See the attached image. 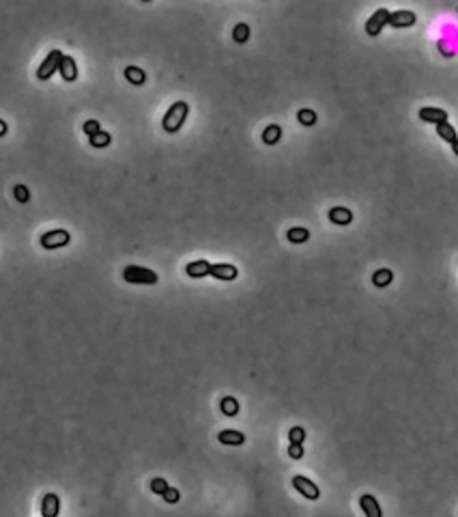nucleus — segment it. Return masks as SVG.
Segmentation results:
<instances>
[{
  "mask_svg": "<svg viewBox=\"0 0 458 517\" xmlns=\"http://www.w3.org/2000/svg\"><path fill=\"white\" fill-rule=\"evenodd\" d=\"M187 115H189V104H187V102H177V104H172L170 108H168L166 117H164V129H166L168 134L179 132V129L183 127V123H185Z\"/></svg>",
  "mask_w": 458,
  "mask_h": 517,
  "instance_id": "nucleus-1",
  "label": "nucleus"
},
{
  "mask_svg": "<svg viewBox=\"0 0 458 517\" xmlns=\"http://www.w3.org/2000/svg\"><path fill=\"white\" fill-rule=\"evenodd\" d=\"M123 278L132 285H155L159 280L155 272H151L147 268H138V265H129V268H125Z\"/></svg>",
  "mask_w": 458,
  "mask_h": 517,
  "instance_id": "nucleus-2",
  "label": "nucleus"
},
{
  "mask_svg": "<svg viewBox=\"0 0 458 517\" xmlns=\"http://www.w3.org/2000/svg\"><path fill=\"white\" fill-rule=\"evenodd\" d=\"M63 52L60 50H52L48 56H45V60L39 65V69H37V78L39 80H50L52 75H54V71H58L60 69V60H63Z\"/></svg>",
  "mask_w": 458,
  "mask_h": 517,
  "instance_id": "nucleus-3",
  "label": "nucleus"
},
{
  "mask_svg": "<svg viewBox=\"0 0 458 517\" xmlns=\"http://www.w3.org/2000/svg\"><path fill=\"white\" fill-rule=\"evenodd\" d=\"M71 241V235L67 233L65 229H56V231H50L41 235V246L45 250H56V248H63Z\"/></svg>",
  "mask_w": 458,
  "mask_h": 517,
  "instance_id": "nucleus-4",
  "label": "nucleus"
},
{
  "mask_svg": "<svg viewBox=\"0 0 458 517\" xmlns=\"http://www.w3.org/2000/svg\"><path fill=\"white\" fill-rule=\"evenodd\" d=\"M389 13L387 9H379V11H375L372 13V18L366 22V33H368L370 37H377L381 30H383V26L385 24H389Z\"/></svg>",
  "mask_w": 458,
  "mask_h": 517,
  "instance_id": "nucleus-5",
  "label": "nucleus"
},
{
  "mask_svg": "<svg viewBox=\"0 0 458 517\" xmlns=\"http://www.w3.org/2000/svg\"><path fill=\"white\" fill-rule=\"evenodd\" d=\"M293 487L308 500H318V496H320V489L316 487V483H312L310 478H305V476H293Z\"/></svg>",
  "mask_w": 458,
  "mask_h": 517,
  "instance_id": "nucleus-6",
  "label": "nucleus"
},
{
  "mask_svg": "<svg viewBox=\"0 0 458 517\" xmlns=\"http://www.w3.org/2000/svg\"><path fill=\"white\" fill-rule=\"evenodd\" d=\"M415 13L413 11H394L389 15V26L394 28H407V26H413L415 24Z\"/></svg>",
  "mask_w": 458,
  "mask_h": 517,
  "instance_id": "nucleus-7",
  "label": "nucleus"
},
{
  "mask_svg": "<svg viewBox=\"0 0 458 517\" xmlns=\"http://www.w3.org/2000/svg\"><path fill=\"white\" fill-rule=\"evenodd\" d=\"M60 511V500L56 493H45L41 500V515L43 517H58Z\"/></svg>",
  "mask_w": 458,
  "mask_h": 517,
  "instance_id": "nucleus-8",
  "label": "nucleus"
},
{
  "mask_svg": "<svg viewBox=\"0 0 458 517\" xmlns=\"http://www.w3.org/2000/svg\"><path fill=\"white\" fill-rule=\"evenodd\" d=\"M419 119L426 121V123L441 125V123H447V112L441 108H422L419 110Z\"/></svg>",
  "mask_w": 458,
  "mask_h": 517,
  "instance_id": "nucleus-9",
  "label": "nucleus"
},
{
  "mask_svg": "<svg viewBox=\"0 0 458 517\" xmlns=\"http://www.w3.org/2000/svg\"><path fill=\"white\" fill-rule=\"evenodd\" d=\"M209 276L217 278V280H235L237 278V268L231 263H217L211 268V274Z\"/></svg>",
  "mask_w": 458,
  "mask_h": 517,
  "instance_id": "nucleus-10",
  "label": "nucleus"
},
{
  "mask_svg": "<svg viewBox=\"0 0 458 517\" xmlns=\"http://www.w3.org/2000/svg\"><path fill=\"white\" fill-rule=\"evenodd\" d=\"M360 504H362V511L366 513V517H383L377 498L370 496V493H364V496L360 498Z\"/></svg>",
  "mask_w": 458,
  "mask_h": 517,
  "instance_id": "nucleus-11",
  "label": "nucleus"
},
{
  "mask_svg": "<svg viewBox=\"0 0 458 517\" xmlns=\"http://www.w3.org/2000/svg\"><path fill=\"white\" fill-rule=\"evenodd\" d=\"M211 268H213V265H211L209 261H204V258H200V261L189 263L185 272H187V276H189V278H202V276H207V274H211Z\"/></svg>",
  "mask_w": 458,
  "mask_h": 517,
  "instance_id": "nucleus-12",
  "label": "nucleus"
},
{
  "mask_svg": "<svg viewBox=\"0 0 458 517\" xmlns=\"http://www.w3.org/2000/svg\"><path fill=\"white\" fill-rule=\"evenodd\" d=\"M217 440L222 444H228V446H241L246 442V436H243L241 431H235V429H226V431H219Z\"/></svg>",
  "mask_w": 458,
  "mask_h": 517,
  "instance_id": "nucleus-13",
  "label": "nucleus"
},
{
  "mask_svg": "<svg viewBox=\"0 0 458 517\" xmlns=\"http://www.w3.org/2000/svg\"><path fill=\"white\" fill-rule=\"evenodd\" d=\"M329 220L333 224L347 226V224H351V220H353V211L347 207H333V209H329Z\"/></svg>",
  "mask_w": 458,
  "mask_h": 517,
  "instance_id": "nucleus-14",
  "label": "nucleus"
},
{
  "mask_svg": "<svg viewBox=\"0 0 458 517\" xmlns=\"http://www.w3.org/2000/svg\"><path fill=\"white\" fill-rule=\"evenodd\" d=\"M60 75L67 80V82H73L75 78H78V69H75V60L71 58V56H63V60H60Z\"/></svg>",
  "mask_w": 458,
  "mask_h": 517,
  "instance_id": "nucleus-15",
  "label": "nucleus"
},
{
  "mask_svg": "<svg viewBox=\"0 0 458 517\" xmlns=\"http://www.w3.org/2000/svg\"><path fill=\"white\" fill-rule=\"evenodd\" d=\"M125 78H127V82H132V84H144V80H147V73H144L140 67L129 65L127 69H125Z\"/></svg>",
  "mask_w": 458,
  "mask_h": 517,
  "instance_id": "nucleus-16",
  "label": "nucleus"
},
{
  "mask_svg": "<svg viewBox=\"0 0 458 517\" xmlns=\"http://www.w3.org/2000/svg\"><path fill=\"white\" fill-rule=\"evenodd\" d=\"M308 239H310V231L303 229V226H293L288 231V241H293V244H303Z\"/></svg>",
  "mask_w": 458,
  "mask_h": 517,
  "instance_id": "nucleus-17",
  "label": "nucleus"
},
{
  "mask_svg": "<svg viewBox=\"0 0 458 517\" xmlns=\"http://www.w3.org/2000/svg\"><path fill=\"white\" fill-rule=\"evenodd\" d=\"M394 280V274H392V270H377L375 272V276H372V283H375L377 287H387L389 283Z\"/></svg>",
  "mask_w": 458,
  "mask_h": 517,
  "instance_id": "nucleus-18",
  "label": "nucleus"
},
{
  "mask_svg": "<svg viewBox=\"0 0 458 517\" xmlns=\"http://www.w3.org/2000/svg\"><path fill=\"white\" fill-rule=\"evenodd\" d=\"M437 134L441 136L443 140H447V142H456L458 140V136H456V129L449 125V123H441V125H437Z\"/></svg>",
  "mask_w": 458,
  "mask_h": 517,
  "instance_id": "nucleus-19",
  "label": "nucleus"
},
{
  "mask_svg": "<svg viewBox=\"0 0 458 517\" xmlns=\"http://www.w3.org/2000/svg\"><path fill=\"white\" fill-rule=\"evenodd\" d=\"M280 136H282V127L280 125H269L263 132V140L267 142V144H276L278 140H280Z\"/></svg>",
  "mask_w": 458,
  "mask_h": 517,
  "instance_id": "nucleus-20",
  "label": "nucleus"
},
{
  "mask_svg": "<svg viewBox=\"0 0 458 517\" xmlns=\"http://www.w3.org/2000/svg\"><path fill=\"white\" fill-rule=\"evenodd\" d=\"M233 39L237 43H246L250 39V26L248 24H237L233 30Z\"/></svg>",
  "mask_w": 458,
  "mask_h": 517,
  "instance_id": "nucleus-21",
  "label": "nucleus"
},
{
  "mask_svg": "<svg viewBox=\"0 0 458 517\" xmlns=\"http://www.w3.org/2000/svg\"><path fill=\"white\" fill-rule=\"evenodd\" d=\"M222 412H224L226 416H237V412H239V403H237L235 397H224V401H222Z\"/></svg>",
  "mask_w": 458,
  "mask_h": 517,
  "instance_id": "nucleus-22",
  "label": "nucleus"
},
{
  "mask_svg": "<svg viewBox=\"0 0 458 517\" xmlns=\"http://www.w3.org/2000/svg\"><path fill=\"white\" fill-rule=\"evenodd\" d=\"M297 119H299V123L301 125H314L316 123V112L314 110H308V108H303V110H299V115H297Z\"/></svg>",
  "mask_w": 458,
  "mask_h": 517,
  "instance_id": "nucleus-23",
  "label": "nucleus"
},
{
  "mask_svg": "<svg viewBox=\"0 0 458 517\" xmlns=\"http://www.w3.org/2000/svg\"><path fill=\"white\" fill-rule=\"evenodd\" d=\"M90 140V144H93V147H97V149H101V147H108L110 144V134H105V132H99L97 136H93V138H88Z\"/></svg>",
  "mask_w": 458,
  "mask_h": 517,
  "instance_id": "nucleus-24",
  "label": "nucleus"
},
{
  "mask_svg": "<svg viewBox=\"0 0 458 517\" xmlns=\"http://www.w3.org/2000/svg\"><path fill=\"white\" fill-rule=\"evenodd\" d=\"M151 489H153V493L164 496V493L170 489V485H168V481H164V478H153V481H151Z\"/></svg>",
  "mask_w": 458,
  "mask_h": 517,
  "instance_id": "nucleus-25",
  "label": "nucleus"
},
{
  "mask_svg": "<svg viewBox=\"0 0 458 517\" xmlns=\"http://www.w3.org/2000/svg\"><path fill=\"white\" fill-rule=\"evenodd\" d=\"M288 440H291V444H303L305 431L301 427H293L291 431H288Z\"/></svg>",
  "mask_w": 458,
  "mask_h": 517,
  "instance_id": "nucleus-26",
  "label": "nucleus"
},
{
  "mask_svg": "<svg viewBox=\"0 0 458 517\" xmlns=\"http://www.w3.org/2000/svg\"><path fill=\"white\" fill-rule=\"evenodd\" d=\"M84 132L88 134V138L97 136L99 132H101V127H99V121H86V123H84Z\"/></svg>",
  "mask_w": 458,
  "mask_h": 517,
  "instance_id": "nucleus-27",
  "label": "nucleus"
},
{
  "mask_svg": "<svg viewBox=\"0 0 458 517\" xmlns=\"http://www.w3.org/2000/svg\"><path fill=\"white\" fill-rule=\"evenodd\" d=\"M179 498H181V493H179V489H174V487H170V489L164 493V500H166L168 504H177Z\"/></svg>",
  "mask_w": 458,
  "mask_h": 517,
  "instance_id": "nucleus-28",
  "label": "nucleus"
},
{
  "mask_svg": "<svg viewBox=\"0 0 458 517\" xmlns=\"http://www.w3.org/2000/svg\"><path fill=\"white\" fill-rule=\"evenodd\" d=\"M28 188L26 186H15V199H18L20 203H26L28 201Z\"/></svg>",
  "mask_w": 458,
  "mask_h": 517,
  "instance_id": "nucleus-29",
  "label": "nucleus"
},
{
  "mask_svg": "<svg viewBox=\"0 0 458 517\" xmlns=\"http://www.w3.org/2000/svg\"><path fill=\"white\" fill-rule=\"evenodd\" d=\"M288 455H291L293 459H301V457H303V448H301V444H291V446H288Z\"/></svg>",
  "mask_w": 458,
  "mask_h": 517,
  "instance_id": "nucleus-30",
  "label": "nucleus"
},
{
  "mask_svg": "<svg viewBox=\"0 0 458 517\" xmlns=\"http://www.w3.org/2000/svg\"><path fill=\"white\" fill-rule=\"evenodd\" d=\"M452 149H454V153H456V155H458V140H456V142H454V144H452Z\"/></svg>",
  "mask_w": 458,
  "mask_h": 517,
  "instance_id": "nucleus-31",
  "label": "nucleus"
}]
</instances>
